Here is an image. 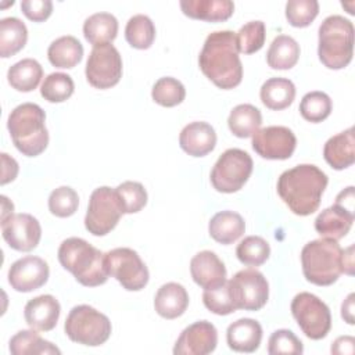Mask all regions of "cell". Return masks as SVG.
Wrapping results in <instances>:
<instances>
[{
    "label": "cell",
    "instance_id": "obj_1",
    "mask_svg": "<svg viewBox=\"0 0 355 355\" xmlns=\"http://www.w3.org/2000/svg\"><path fill=\"white\" fill-rule=\"evenodd\" d=\"M236 33L216 31L207 36L198 55L201 72L219 89L229 90L241 83L243 64Z\"/></svg>",
    "mask_w": 355,
    "mask_h": 355
},
{
    "label": "cell",
    "instance_id": "obj_2",
    "mask_svg": "<svg viewBox=\"0 0 355 355\" xmlns=\"http://www.w3.org/2000/svg\"><path fill=\"white\" fill-rule=\"evenodd\" d=\"M327 182V175L316 165L301 164L279 176L277 194L293 214L308 216L318 211Z\"/></svg>",
    "mask_w": 355,
    "mask_h": 355
},
{
    "label": "cell",
    "instance_id": "obj_3",
    "mask_svg": "<svg viewBox=\"0 0 355 355\" xmlns=\"http://www.w3.org/2000/svg\"><path fill=\"white\" fill-rule=\"evenodd\" d=\"M58 261L85 287H97L108 280L105 254L80 237H69L60 244Z\"/></svg>",
    "mask_w": 355,
    "mask_h": 355
},
{
    "label": "cell",
    "instance_id": "obj_4",
    "mask_svg": "<svg viewBox=\"0 0 355 355\" xmlns=\"http://www.w3.org/2000/svg\"><path fill=\"white\" fill-rule=\"evenodd\" d=\"M46 114L35 103H22L8 115L7 129L17 150L26 157L42 154L49 144Z\"/></svg>",
    "mask_w": 355,
    "mask_h": 355
},
{
    "label": "cell",
    "instance_id": "obj_5",
    "mask_svg": "<svg viewBox=\"0 0 355 355\" xmlns=\"http://www.w3.org/2000/svg\"><path fill=\"white\" fill-rule=\"evenodd\" d=\"M301 265L309 283L331 286L343 273V248L331 239L312 240L301 250Z\"/></svg>",
    "mask_w": 355,
    "mask_h": 355
},
{
    "label": "cell",
    "instance_id": "obj_6",
    "mask_svg": "<svg viewBox=\"0 0 355 355\" xmlns=\"http://www.w3.org/2000/svg\"><path fill=\"white\" fill-rule=\"evenodd\" d=\"M318 55L329 69L345 68L354 55V25L343 15H329L319 26Z\"/></svg>",
    "mask_w": 355,
    "mask_h": 355
},
{
    "label": "cell",
    "instance_id": "obj_7",
    "mask_svg": "<svg viewBox=\"0 0 355 355\" xmlns=\"http://www.w3.org/2000/svg\"><path fill=\"white\" fill-rule=\"evenodd\" d=\"M64 331L73 343L87 347H98L110 338L112 326L107 315L90 305L82 304L69 311L65 319Z\"/></svg>",
    "mask_w": 355,
    "mask_h": 355
},
{
    "label": "cell",
    "instance_id": "obj_8",
    "mask_svg": "<svg viewBox=\"0 0 355 355\" xmlns=\"http://www.w3.org/2000/svg\"><path fill=\"white\" fill-rule=\"evenodd\" d=\"M254 162L247 151L227 148L220 154L211 171V183L219 193H236L247 183Z\"/></svg>",
    "mask_w": 355,
    "mask_h": 355
},
{
    "label": "cell",
    "instance_id": "obj_9",
    "mask_svg": "<svg viewBox=\"0 0 355 355\" xmlns=\"http://www.w3.org/2000/svg\"><path fill=\"white\" fill-rule=\"evenodd\" d=\"M291 313L302 330L311 340L324 338L331 329V313L329 306L315 294L300 293L291 301Z\"/></svg>",
    "mask_w": 355,
    "mask_h": 355
},
{
    "label": "cell",
    "instance_id": "obj_10",
    "mask_svg": "<svg viewBox=\"0 0 355 355\" xmlns=\"http://www.w3.org/2000/svg\"><path fill=\"white\" fill-rule=\"evenodd\" d=\"M105 265L108 275L115 277L128 291H140L148 283V269L132 248L119 247L105 252Z\"/></svg>",
    "mask_w": 355,
    "mask_h": 355
},
{
    "label": "cell",
    "instance_id": "obj_11",
    "mask_svg": "<svg viewBox=\"0 0 355 355\" xmlns=\"http://www.w3.org/2000/svg\"><path fill=\"white\" fill-rule=\"evenodd\" d=\"M122 215L115 189L101 186L90 194L85 227L93 236H105L118 225Z\"/></svg>",
    "mask_w": 355,
    "mask_h": 355
},
{
    "label": "cell",
    "instance_id": "obj_12",
    "mask_svg": "<svg viewBox=\"0 0 355 355\" xmlns=\"http://www.w3.org/2000/svg\"><path fill=\"white\" fill-rule=\"evenodd\" d=\"M232 301L236 309L259 311L269 298V284L266 277L257 269L239 270L227 280Z\"/></svg>",
    "mask_w": 355,
    "mask_h": 355
},
{
    "label": "cell",
    "instance_id": "obj_13",
    "mask_svg": "<svg viewBox=\"0 0 355 355\" xmlns=\"http://www.w3.org/2000/svg\"><path fill=\"white\" fill-rule=\"evenodd\" d=\"M87 82L96 89H110L122 78V58L111 43L93 46L86 68Z\"/></svg>",
    "mask_w": 355,
    "mask_h": 355
},
{
    "label": "cell",
    "instance_id": "obj_14",
    "mask_svg": "<svg viewBox=\"0 0 355 355\" xmlns=\"http://www.w3.org/2000/svg\"><path fill=\"white\" fill-rule=\"evenodd\" d=\"M251 144L265 159H288L297 147V137L286 126H266L252 135Z\"/></svg>",
    "mask_w": 355,
    "mask_h": 355
},
{
    "label": "cell",
    "instance_id": "obj_15",
    "mask_svg": "<svg viewBox=\"0 0 355 355\" xmlns=\"http://www.w3.org/2000/svg\"><path fill=\"white\" fill-rule=\"evenodd\" d=\"M1 234L10 248L28 252L37 247L42 227L39 220L31 214H12L1 220Z\"/></svg>",
    "mask_w": 355,
    "mask_h": 355
},
{
    "label": "cell",
    "instance_id": "obj_16",
    "mask_svg": "<svg viewBox=\"0 0 355 355\" xmlns=\"http://www.w3.org/2000/svg\"><path fill=\"white\" fill-rule=\"evenodd\" d=\"M49 265L44 259L26 255L17 259L8 269V283L19 293H31L40 288L49 280Z\"/></svg>",
    "mask_w": 355,
    "mask_h": 355
},
{
    "label": "cell",
    "instance_id": "obj_17",
    "mask_svg": "<svg viewBox=\"0 0 355 355\" xmlns=\"http://www.w3.org/2000/svg\"><path fill=\"white\" fill-rule=\"evenodd\" d=\"M218 344L216 327L208 320H198L187 326L175 343V355H208Z\"/></svg>",
    "mask_w": 355,
    "mask_h": 355
},
{
    "label": "cell",
    "instance_id": "obj_18",
    "mask_svg": "<svg viewBox=\"0 0 355 355\" xmlns=\"http://www.w3.org/2000/svg\"><path fill=\"white\" fill-rule=\"evenodd\" d=\"M190 273L196 284L211 290L226 283V268L219 257L208 250L197 252L190 261Z\"/></svg>",
    "mask_w": 355,
    "mask_h": 355
},
{
    "label": "cell",
    "instance_id": "obj_19",
    "mask_svg": "<svg viewBox=\"0 0 355 355\" xmlns=\"http://www.w3.org/2000/svg\"><path fill=\"white\" fill-rule=\"evenodd\" d=\"M60 312L61 306L58 300L50 294H43L26 302L24 308V318L31 329L50 331L55 327Z\"/></svg>",
    "mask_w": 355,
    "mask_h": 355
},
{
    "label": "cell",
    "instance_id": "obj_20",
    "mask_svg": "<svg viewBox=\"0 0 355 355\" xmlns=\"http://www.w3.org/2000/svg\"><path fill=\"white\" fill-rule=\"evenodd\" d=\"M179 146L191 157H204L216 146L215 129L207 122H191L182 129Z\"/></svg>",
    "mask_w": 355,
    "mask_h": 355
},
{
    "label": "cell",
    "instance_id": "obj_21",
    "mask_svg": "<svg viewBox=\"0 0 355 355\" xmlns=\"http://www.w3.org/2000/svg\"><path fill=\"white\" fill-rule=\"evenodd\" d=\"M354 218V211L334 202V205L323 209L316 216L315 230L320 234V237L338 241L351 230Z\"/></svg>",
    "mask_w": 355,
    "mask_h": 355
},
{
    "label": "cell",
    "instance_id": "obj_22",
    "mask_svg": "<svg viewBox=\"0 0 355 355\" xmlns=\"http://www.w3.org/2000/svg\"><path fill=\"white\" fill-rule=\"evenodd\" d=\"M262 340V327L259 322L250 318H243L229 324L226 341L230 349L236 352L251 354L259 348Z\"/></svg>",
    "mask_w": 355,
    "mask_h": 355
},
{
    "label": "cell",
    "instance_id": "obj_23",
    "mask_svg": "<svg viewBox=\"0 0 355 355\" xmlns=\"http://www.w3.org/2000/svg\"><path fill=\"white\" fill-rule=\"evenodd\" d=\"M189 306V294L186 288L175 282L162 284L154 297V308L164 319H176L184 313Z\"/></svg>",
    "mask_w": 355,
    "mask_h": 355
},
{
    "label": "cell",
    "instance_id": "obj_24",
    "mask_svg": "<svg viewBox=\"0 0 355 355\" xmlns=\"http://www.w3.org/2000/svg\"><path fill=\"white\" fill-rule=\"evenodd\" d=\"M326 162L336 171H343L355 162L354 128L331 136L323 147Z\"/></svg>",
    "mask_w": 355,
    "mask_h": 355
},
{
    "label": "cell",
    "instance_id": "obj_25",
    "mask_svg": "<svg viewBox=\"0 0 355 355\" xmlns=\"http://www.w3.org/2000/svg\"><path fill=\"white\" fill-rule=\"evenodd\" d=\"M183 14L193 19L207 22H223L234 12V3L230 0H182Z\"/></svg>",
    "mask_w": 355,
    "mask_h": 355
},
{
    "label": "cell",
    "instance_id": "obj_26",
    "mask_svg": "<svg viewBox=\"0 0 355 355\" xmlns=\"http://www.w3.org/2000/svg\"><path fill=\"white\" fill-rule=\"evenodd\" d=\"M208 232L215 241L227 245L237 241L244 234L245 222L237 212L220 211L211 218Z\"/></svg>",
    "mask_w": 355,
    "mask_h": 355
},
{
    "label": "cell",
    "instance_id": "obj_27",
    "mask_svg": "<svg viewBox=\"0 0 355 355\" xmlns=\"http://www.w3.org/2000/svg\"><path fill=\"white\" fill-rule=\"evenodd\" d=\"M47 57L53 67L69 69L82 61L83 46L75 36H61L49 46Z\"/></svg>",
    "mask_w": 355,
    "mask_h": 355
},
{
    "label": "cell",
    "instance_id": "obj_28",
    "mask_svg": "<svg viewBox=\"0 0 355 355\" xmlns=\"http://www.w3.org/2000/svg\"><path fill=\"white\" fill-rule=\"evenodd\" d=\"M262 104L273 111H280L291 105L295 98V86L287 78H270L261 86Z\"/></svg>",
    "mask_w": 355,
    "mask_h": 355
},
{
    "label": "cell",
    "instance_id": "obj_29",
    "mask_svg": "<svg viewBox=\"0 0 355 355\" xmlns=\"http://www.w3.org/2000/svg\"><path fill=\"white\" fill-rule=\"evenodd\" d=\"M300 58V44L287 35H279L270 43L266 53V62L272 69H291Z\"/></svg>",
    "mask_w": 355,
    "mask_h": 355
},
{
    "label": "cell",
    "instance_id": "obj_30",
    "mask_svg": "<svg viewBox=\"0 0 355 355\" xmlns=\"http://www.w3.org/2000/svg\"><path fill=\"white\" fill-rule=\"evenodd\" d=\"M43 78L42 65L33 58H24L8 68L7 80L18 92L35 90Z\"/></svg>",
    "mask_w": 355,
    "mask_h": 355
},
{
    "label": "cell",
    "instance_id": "obj_31",
    "mask_svg": "<svg viewBox=\"0 0 355 355\" xmlns=\"http://www.w3.org/2000/svg\"><path fill=\"white\" fill-rule=\"evenodd\" d=\"M8 349L12 355H60L61 351L50 341L42 338L39 333L32 330H19L15 333L10 343Z\"/></svg>",
    "mask_w": 355,
    "mask_h": 355
},
{
    "label": "cell",
    "instance_id": "obj_32",
    "mask_svg": "<svg viewBox=\"0 0 355 355\" xmlns=\"http://www.w3.org/2000/svg\"><path fill=\"white\" fill-rule=\"evenodd\" d=\"M83 35L93 46L111 43L118 35V19L110 12H96L86 18Z\"/></svg>",
    "mask_w": 355,
    "mask_h": 355
},
{
    "label": "cell",
    "instance_id": "obj_33",
    "mask_svg": "<svg viewBox=\"0 0 355 355\" xmlns=\"http://www.w3.org/2000/svg\"><path fill=\"white\" fill-rule=\"evenodd\" d=\"M262 114L252 104H239L236 105L227 118V126L230 132L240 137H252V135L261 128Z\"/></svg>",
    "mask_w": 355,
    "mask_h": 355
},
{
    "label": "cell",
    "instance_id": "obj_34",
    "mask_svg": "<svg viewBox=\"0 0 355 355\" xmlns=\"http://www.w3.org/2000/svg\"><path fill=\"white\" fill-rule=\"evenodd\" d=\"M28 40V29L17 17H7L0 21V55L11 57L22 50Z\"/></svg>",
    "mask_w": 355,
    "mask_h": 355
},
{
    "label": "cell",
    "instance_id": "obj_35",
    "mask_svg": "<svg viewBox=\"0 0 355 355\" xmlns=\"http://www.w3.org/2000/svg\"><path fill=\"white\" fill-rule=\"evenodd\" d=\"M126 42L139 50L150 49L155 39L154 22L144 14H137L129 18L125 28Z\"/></svg>",
    "mask_w": 355,
    "mask_h": 355
},
{
    "label": "cell",
    "instance_id": "obj_36",
    "mask_svg": "<svg viewBox=\"0 0 355 355\" xmlns=\"http://www.w3.org/2000/svg\"><path fill=\"white\" fill-rule=\"evenodd\" d=\"M237 259L245 266H261L270 255L269 243L259 236H248L236 248Z\"/></svg>",
    "mask_w": 355,
    "mask_h": 355
},
{
    "label": "cell",
    "instance_id": "obj_37",
    "mask_svg": "<svg viewBox=\"0 0 355 355\" xmlns=\"http://www.w3.org/2000/svg\"><path fill=\"white\" fill-rule=\"evenodd\" d=\"M333 108L331 98L324 92H309L306 93L300 103L301 116L312 123L324 121Z\"/></svg>",
    "mask_w": 355,
    "mask_h": 355
},
{
    "label": "cell",
    "instance_id": "obj_38",
    "mask_svg": "<svg viewBox=\"0 0 355 355\" xmlns=\"http://www.w3.org/2000/svg\"><path fill=\"white\" fill-rule=\"evenodd\" d=\"M75 90L72 78L62 72H53L47 75L40 86V94L49 103H62L68 100Z\"/></svg>",
    "mask_w": 355,
    "mask_h": 355
},
{
    "label": "cell",
    "instance_id": "obj_39",
    "mask_svg": "<svg viewBox=\"0 0 355 355\" xmlns=\"http://www.w3.org/2000/svg\"><path fill=\"white\" fill-rule=\"evenodd\" d=\"M153 100L162 107H175L180 104L186 97V89L183 83L175 78H159L151 90Z\"/></svg>",
    "mask_w": 355,
    "mask_h": 355
},
{
    "label": "cell",
    "instance_id": "obj_40",
    "mask_svg": "<svg viewBox=\"0 0 355 355\" xmlns=\"http://www.w3.org/2000/svg\"><path fill=\"white\" fill-rule=\"evenodd\" d=\"M123 214H136L147 204V191L139 182L128 180L115 189Z\"/></svg>",
    "mask_w": 355,
    "mask_h": 355
},
{
    "label": "cell",
    "instance_id": "obj_41",
    "mask_svg": "<svg viewBox=\"0 0 355 355\" xmlns=\"http://www.w3.org/2000/svg\"><path fill=\"white\" fill-rule=\"evenodd\" d=\"M266 28L262 21H250L243 25L236 33L239 51L243 54H252L259 51L265 44Z\"/></svg>",
    "mask_w": 355,
    "mask_h": 355
},
{
    "label": "cell",
    "instance_id": "obj_42",
    "mask_svg": "<svg viewBox=\"0 0 355 355\" xmlns=\"http://www.w3.org/2000/svg\"><path fill=\"white\" fill-rule=\"evenodd\" d=\"M79 205L78 193L69 186H60L49 196V209L58 218L72 216Z\"/></svg>",
    "mask_w": 355,
    "mask_h": 355
},
{
    "label": "cell",
    "instance_id": "obj_43",
    "mask_svg": "<svg viewBox=\"0 0 355 355\" xmlns=\"http://www.w3.org/2000/svg\"><path fill=\"white\" fill-rule=\"evenodd\" d=\"M319 14V3L316 0H288L286 3V18L291 26L305 28Z\"/></svg>",
    "mask_w": 355,
    "mask_h": 355
},
{
    "label": "cell",
    "instance_id": "obj_44",
    "mask_svg": "<svg viewBox=\"0 0 355 355\" xmlns=\"http://www.w3.org/2000/svg\"><path fill=\"white\" fill-rule=\"evenodd\" d=\"M304 352V345L301 340L287 329H279L273 331L268 341V354L270 355H301Z\"/></svg>",
    "mask_w": 355,
    "mask_h": 355
},
{
    "label": "cell",
    "instance_id": "obj_45",
    "mask_svg": "<svg viewBox=\"0 0 355 355\" xmlns=\"http://www.w3.org/2000/svg\"><path fill=\"white\" fill-rule=\"evenodd\" d=\"M202 302L205 308L215 315H230L237 311L232 301L227 282L216 288L204 290Z\"/></svg>",
    "mask_w": 355,
    "mask_h": 355
},
{
    "label": "cell",
    "instance_id": "obj_46",
    "mask_svg": "<svg viewBox=\"0 0 355 355\" xmlns=\"http://www.w3.org/2000/svg\"><path fill=\"white\" fill-rule=\"evenodd\" d=\"M21 10L28 19L43 22L53 12V3L50 0H22Z\"/></svg>",
    "mask_w": 355,
    "mask_h": 355
},
{
    "label": "cell",
    "instance_id": "obj_47",
    "mask_svg": "<svg viewBox=\"0 0 355 355\" xmlns=\"http://www.w3.org/2000/svg\"><path fill=\"white\" fill-rule=\"evenodd\" d=\"M0 155H1V165H3V168H1V182L0 183L7 184V183L12 182L17 178L19 168H18V162L12 157H10L8 154L1 153Z\"/></svg>",
    "mask_w": 355,
    "mask_h": 355
},
{
    "label": "cell",
    "instance_id": "obj_48",
    "mask_svg": "<svg viewBox=\"0 0 355 355\" xmlns=\"http://www.w3.org/2000/svg\"><path fill=\"white\" fill-rule=\"evenodd\" d=\"M330 351L337 355H352L355 351V338L352 336H341L334 340Z\"/></svg>",
    "mask_w": 355,
    "mask_h": 355
},
{
    "label": "cell",
    "instance_id": "obj_49",
    "mask_svg": "<svg viewBox=\"0 0 355 355\" xmlns=\"http://www.w3.org/2000/svg\"><path fill=\"white\" fill-rule=\"evenodd\" d=\"M336 204H338V205H341V207H345V208L354 211V207H355L354 187L349 186V187L344 189L343 191H340L338 196L336 197Z\"/></svg>",
    "mask_w": 355,
    "mask_h": 355
},
{
    "label": "cell",
    "instance_id": "obj_50",
    "mask_svg": "<svg viewBox=\"0 0 355 355\" xmlns=\"http://www.w3.org/2000/svg\"><path fill=\"white\" fill-rule=\"evenodd\" d=\"M354 298L355 294L351 293L341 304V318L348 323V324H354L355 319H354Z\"/></svg>",
    "mask_w": 355,
    "mask_h": 355
},
{
    "label": "cell",
    "instance_id": "obj_51",
    "mask_svg": "<svg viewBox=\"0 0 355 355\" xmlns=\"http://www.w3.org/2000/svg\"><path fill=\"white\" fill-rule=\"evenodd\" d=\"M343 273L354 275V245L343 250Z\"/></svg>",
    "mask_w": 355,
    "mask_h": 355
},
{
    "label": "cell",
    "instance_id": "obj_52",
    "mask_svg": "<svg viewBox=\"0 0 355 355\" xmlns=\"http://www.w3.org/2000/svg\"><path fill=\"white\" fill-rule=\"evenodd\" d=\"M1 201H3V212H1V220L7 219L10 215H12V211H14V205L12 202L6 197V196H1Z\"/></svg>",
    "mask_w": 355,
    "mask_h": 355
}]
</instances>
